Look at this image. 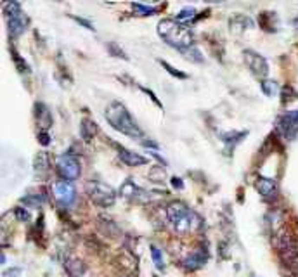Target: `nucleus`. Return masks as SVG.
<instances>
[{
	"label": "nucleus",
	"instance_id": "nucleus-1",
	"mask_svg": "<svg viewBox=\"0 0 298 277\" xmlns=\"http://www.w3.org/2000/svg\"><path fill=\"white\" fill-rule=\"evenodd\" d=\"M104 118H106L107 123L113 128L118 130L123 135L132 137V139H142L144 137V132L137 125V122L132 118V114L125 107V104L118 103V101L109 103V106L106 107V113H104Z\"/></svg>",
	"mask_w": 298,
	"mask_h": 277
},
{
	"label": "nucleus",
	"instance_id": "nucleus-2",
	"mask_svg": "<svg viewBox=\"0 0 298 277\" xmlns=\"http://www.w3.org/2000/svg\"><path fill=\"white\" fill-rule=\"evenodd\" d=\"M160 38H163L169 45L175 47L177 50H184L192 43V33L184 23H179L177 19H161L156 28Z\"/></svg>",
	"mask_w": 298,
	"mask_h": 277
},
{
	"label": "nucleus",
	"instance_id": "nucleus-3",
	"mask_svg": "<svg viewBox=\"0 0 298 277\" xmlns=\"http://www.w3.org/2000/svg\"><path fill=\"white\" fill-rule=\"evenodd\" d=\"M167 215H169L170 224L173 225L177 232L186 234V232H192L199 227V218L188 205H184L182 201H172L167 206Z\"/></svg>",
	"mask_w": 298,
	"mask_h": 277
},
{
	"label": "nucleus",
	"instance_id": "nucleus-4",
	"mask_svg": "<svg viewBox=\"0 0 298 277\" xmlns=\"http://www.w3.org/2000/svg\"><path fill=\"white\" fill-rule=\"evenodd\" d=\"M85 191H87L92 203H96V205L101 206V208H109V206H113L116 201L115 189L111 186H107V184L99 182V180H90V182H87Z\"/></svg>",
	"mask_w": 298,
	"mask_h": 277
},
{
	"label": "nucleus",
	"instance_id": "nucleus-5",
	"mask_svg": "<svg viewBox=\"0 0 298 277\" xmlns=\"http://www.w3.org/2000/svg\"><path fill=\"white\" fill-rule=\"evenodd\" d=\"M5 16L9 19V35L11 37H20L28 26V16L23 12L21 5L18 2H7L4 5Z\"/></svg>",
	"mask_w": 298,
	"mask_h": 277
},
{
	"label": "nucleus",
	"instance_id": "nucleus-6",
	"mask_svg": "<svg viewBox=\"0 0 298 277\" xmlns=\"http://www.w3.org/2000/svg\"><path fill=\"white\" fill-rule=\"evenodd\" d=\"M276 246H277V251L281 255L283 262L286 263L288 267L295 269L298 267V250L295 241L291 239V235L286 234V231H279L276 234Z\"/></svg>",
	"mask_w": 298,
	"mask_h": 277
},
{
	"label": "nucleus",
	"instance_id": "nucleus-7",
	"mask_svg": "<svg viewBox=\"0 0 298 277\" xmlns=\"http://www.w3.org/2000/svg\"><path fill=\"white\" fill-rule=\"evenodd\" d=\"M56 165H58V170L59 173L64 177V180H77L78 177H80V171H82V167H80V161H78L77 156L69 154V152H66V154H61L58 158V161H56Z\"/></svg>",
	"mask_w": 298,
	"mask_h": 277
},
{
	"label": "nucleus",
	"instance_id": "nucleus-8",
	"mask_svg": "<svg viewBox=\"0 0 298 277\" xmlns=\"http://www.w3.org/2000/svg\"><path fill=\"white\" fill-rule=\"evenodd\" d=\"M277 132L286 141H293L298 135V109L281 114L277 120Z\"/></svg>",
	"mask_w": 298,
	"mask_h": 277
},
{
	"label": "nucleus",
	"instance_id": "nucleus-9",
	"mask_svg": "<svg viewBox=\"0 0 298 277\" xmlns=\"http://www.w3.org/2000/svg\"><path fill=\"white\" fill-rule=\"evenodd\" d=\"M54 197L61 203L63 206H69L77 199V189L69 180H58L54 184Z\"/></svg>",
	"mask_w": 298,
	"mask_h": 277
},
{
	"label": "nucleus",
	"instance_id": "nucleus-10",
	"mask_svg": "<svg viewBox=\"0 0 298 277\" xmlns=\"http://www.w3.org/2000/svg\"><path fill=\"white\" fill-rule=\"evenodd\" d=\"M245 63L246 66L250 68V71L253 73L255 76H258V78H264V76H267L269 73V64L267 61H265L264 56H260L258 52H255V50H245Z\"/></svg>",
	"mask_w": 298,
	"mask_h": 277
},
{
	"label": "nucleus",
	"instance_id": "nucleus-11",
	"mask_svg": "<svg viewBox=\"0 0 298 277\" xmlns=\"http://www.w3.org/2000/svg\"><path fill=\"white\" fill-rule=\"evenodd\" d=\"M120 192H122L127 199H132V201H137V203L151 201V192H148V191L142 189L141 186H137L132 179H127L125 182L122 184Z\"/></svg>",
	"mask_w": 298,
	"mask_h": 277
},
{
	"label": "nucleus",
	"instance_id": "nucleus-12",
	"mask_svg": "<svg viewBox=\"0 0 298 277\" xmlns=\"http://www.w3.org/2000/svg\"><path fill=\"white\" fill-rule=\"evenodd\" d=\"M208 258V253L207 250H203V248H198V250H194L192 253H189L186 258H184V267L188 270H198L199 267L205 265V262H207Z\"/></svg>",
	"mask_w": 298,
	"mask_h": 277
},
{
	"label": "nucleus",
	"instance_id": "nucleus-13",
	"mask_svg": "<svg viewBox=\"0 0 298 277\" xmlns=\"http://www.w3.org/2000/svg\"><path fill=\"white\" fill-rule=\"evenodd\" d=\"M256 189L265 199H274L277 196V184H276L274 179H269V177H258Z\"/></svg>",
	"mask_w": 298,
	"mask_h": 277
},
{
	"label": "nucleus",
	"instance_id": "nucleus-14",
	"mask_svg": "<svg viewBox=\"0 0 298 277\" xmlns=\"http://www.w3.org/2000/svg\"><path fill=\"white\" fill-rule=\"evenodd\" d=\"M120 160L123 161L125 165L128 167H141V165H148V158L135 151H130V149H125V148H120Z\"/></svg>",
	"mask_w": 298,
	"mask_h": 277
},
{
	"label": "nucleus",
	"instance_id": "nucleus-15",
	"mask_svg": "<svg viewBox=\"0 0 298 277\" xmlns=\"http://www.w3.org/2000/svg\"><path fill=\"white\" fill-rule=\"evenodd\" d=\"M229 26H231V31L241 33V31L248 30V28H253V21L245 14H236L229 19Z\"/></svg>",
	"mask_w": 298,
	"mask_h": 277
},
{
	"label": "nucleus",
	"instance_id": "nucleus-16",
	"mask_svg": "<svg viewBox=\"0 0 298 277\" xmlns=\"http://www.w3.org/2000/svg\"><path fill=\"white\" fill-rule=\"evenodd\" d=\"M33 170H35V175H39L40 179H43L49 173V156H47L45 151L39 152V154L35 156Z\"/></svg>",
	"mask_w": 298,
	"mask_h": 277
},
{
	"label": "nucleus",
	"instance_id": "nucleus-17",
	"mask_svg": "<svg viewBox=\"0 0 298 277\" xmlns=\"http://www.w3.org/2000/svg\"><path fill=\"white\" fill-rule=\"evenodd\" d=\"M97 133V125L92 120H88V118H84L80 123V135L82 139H84L85 142H90L92 139H94V135Z\"/></svg>",
	"mask_w": 298,
	"mask_h": 277
},
{
	"label": "nucleus",
	"instance_id": "nucleus-18",
	"mask_svg": "<svg viewBox=\"0 0 298 277\" xmlns=\"http://www.w3.org/2000/svg\"><path fill=\"white\" fill-rule=\"evenodd\" d=\"M64 267H66V270H68V274L71 277H82V276H84V272H85L84 262H82V260H78V258H68L64 262Z\"/></svg>",
	"mask_w": 298,
	"mask_h": 277
},
{
	"label": "nucleus",
	"instance_id": "nucleus-19",
	"mask_svg": "<svg viewBox=\"0 0 298 277\" xmlns=\"http://www.w3.org/2000/svg\"><path fill=\"white\" fill-rule=\"evenodd\" d=\"M276 12H262V14L258 16V23L260 26L264 28V30L267 31H276L277 28H276Z\"/></svg>",
	"mask_w": 298,
	"mask_h": 277
},
{
	"label": "nucleus",
	"instance_id": "nucleus-20",
	"mask_svg": "<svg viewBox=\"0 0 298 277\" xmlns=\"http://www.w3.org/2000/svg\"><path fill=\"white\" fill-rule=\"evenodd\" d=\"M35 107H37V118H39V122L42 123L43 128H47V127L52 125V116H50L49 109H47L42 103H39Z\"/></svg>",
	"mask_w": 298,
	"mask_h": 277
},
{
	"label": "nucleus",
	"instance_id": "nucleus-21",
	"mask_svg": "<svg viewBox=\"0 0 298 277\" xmlns=\"http://www.w3.org/2000/svg\"><path fill=\"white\" fill-rule=\"evenodd\" d=\"M248 132H226V133H220V139L226 142L227 146H234L243 139Z\"/></svg>",
	"mask_w": 298,
	"mask_h": 277
},
{
	"label": "nucleus",
	"instance_id": "nucleus-22",
	"mask_svg": "<svg viewBox=\"0 0 298 277\" xmlns=\"http://www.w3.org/2000/svg\"><path fill=\"white\" fill-rule=\"evenodd\" d=\"M180 52H182V56L186 57V59H189V61H194V63H201L203 61L201 52H199V49L196 45L188 47V49L180 50Z\"/></svg>",
	"mask_w": 298,
	"mask_h": 277
},
{
	"label": "nucleus",
	"instance_id": "nucleus-23",
	"mask_svg": "<svg viewBox=\"0 0 298 277\" xmlns=\"http://www.w3.org/2000/svg\"><path fill=\"white\" fill-rule=\"evenodd\" d=\"M132 9L135 11V14L139 16H149V14H156L160 9L158 7H151V5H144V4H139V2H135V4H132Z\"/></svg>",
	"mask_w": 298,
	"mask_h": 277
},
{
	"label": "nucleus",
	"instance_id": "nucleus-24",
	"mask_svg": "<svg viewBox=\"0 0 298 277\" xmlns=\"http://www.w3.org/2000/svg\"><path fill=\"white\" fill-rule=\"evenodd\" d=\"M21 201L24 203V206H30V208H39V206H42V203L45 201V199H43V196H40V194H31V196L23 197Z\"/></svg>",
	"mask_w": 298,
	"mask_h": 277
},
{
	"label": "nucleus",
	"instance_id": "nucleus-25",
	"mask_svg": "<svg viewBox=\"0 0 298 277\" xmlns=\"http://www.w3.org/2000/svg\"><path fill=\"white\" fill-rule=\"evenodd\" d=\"M281 101H283V104H286V103H290V101H293V99H297L298 97V94L295 92V88L291 87V85H284L283 87V90H281Z\"/></svg>",
	"mask_w": 298,
	"mask_h": 277
},
{
	"label": "nucleus",
	"instance_id": "nucleus-26",
	"mask_svg": "<svg viewBox=\"0 0 298 277\" xmlns=\"http://www.w3.org/2000/svg\"><path fill=\"white\" fill-rule=\"evenodd\" d=\"M151 256H153V262H154V265H156V269L158 270H161L165 267V263H163V255H161V250L158 246H151Z\"/></svg>",
	"mask_w": 298,
	"mask_h": 277
},
{
	"label": "nucleus",
	"instance_id": "nucleus-27",
	"mask_svg": "<svg viewBox=\"0 0 298 277\" xmlns=\"http://www.w3.org/2000/svg\"><path fill=\"white\" fill-rule=\"evenodd\" d=\"M196 14V9L194 7H184L182 11L177 14V21L179 23H184V21H191Z\"/></svg>",
	"mask_w": 298,
	"mask_h": 277
},
{
	"label": "nucleus",
	"instance_id": "nucleus-28",
	"mask_svg": "<svg viewBox=\"0 0 298 277\" xmlns=\"http://www.w3.org/2000/svg\"><path fill=\"white\" fill-rule=\"evenodd\" d=\"M260 87H262L265 95H274L276 90H277V84H276L274 80H264L260 84Z\"/></svg>",
	"mask_w": 298,
	"mask_h": 277
},
{
	"label": "nucleus",
	"instance_id": "nucleus-29",
	"mask_svg": "<svg viewBox=\"0 0 298 277\" xmlns=\"http://www.w3.org/2000/svg\"><path fill=\"white\" fill-rule=\"evenodd\" d=\"M160 64L163 66V68L167 69V71H169L170 75L177 76V78H182V80H186V78H188V75H186V73H180V71H177V69L173 68V66H170L169 63H167V61H163V59H160Z\"/></svg>",
	"mask_w": 298,
	"mask_h": 277
},
{
	"label": "nucleus",
	"instance_id": "nucleus-30",
	"mask_svg": "<svg viewBox=\"0 0 298 277\" xmlns=\"http://www.w3.org/2000/svg\"><path fill=\"white\" fill-rule=\"evenodd\" d=\"M11 52H12V59H14V63H16V64H18V68H20V71H21V73H28V71H30V68H28V64L23 61V59H21V57H20V54L16 52L14 49H11Z\"/></svg>",
	"mask_w": 298,
	"mask_h": 277
},
{
	"label": "nucleus",
	"instance_id": "nucleus-31",
	"mask_svg": "<svg viewBox=\"0 0 298 277\" xmlns=\"http://www.w3.org/2000/svg\"><path fill=\"white\" fill-rule=\"evenodd\" d=\"M107 49H109V52L113 54L115 57H123V59H128V57H127V54L123 52V49H120V45L116 42H111L109 45H107Z\"/></svg>",
	"mask_w": 298,
	"mask_h": 277
},
{
	"label": "nucleus",
	"instance_id": "nucleus-32",
	"mask_svg": "<svg viewBox=\"0 0 298 277\" xmlns=\"http://www.w3.org/2000/svg\"><path fill=\"white\" fill-rule=\"evenodd\" d=\"M14 215L20 222H28V220H30V213H28V210L21 208V206H18V208L14 210Z\"/></svg>",
	"mask_w": 298,
	"mask_h": 277
},
{
	"label": "nucleus",
	"instance_id": "nucleus-33",
	"mask_svg": "<svg viewBox=\"0 0 298 277\" xmlns=\"http://www.w3.org/2000/svg\"><path fill=\"white\" fill-rule=\"evenodd\" d=\"M73 19H75V21H77V23L84 24V26L87 28V30H90V31H94V30H96V28H94V24H92L90 21H88V19H85V18H77V16H73Z\"/></svg>",
	"mask_w": 298,
	"mask_h": 277
},
{
	"label": "nucleus",
	"instance_id": "nucleus-34",
	"mask_svg": "<svg viewBox=\"0 0 298 277\" xmlns=\"http://www.w3.org/2000/svg\"><path fill=\"white\" fill-rule=\"evenodd\" d=\"M39 141H40V144H42V146H49L50 144V137H49V133H47L45 130H42V132L39 133Z\"/></svg>",
	"mask_w": 298,
	"mask_h": 277
},
{
	"label": "nucleus",
	"instance_id": "nucleus-35",
	"mask_svg": "<svg viewBox=\"0 0 298 277\" xmlns=\"http://www.w3.org/2000/svg\"><path fill=\"white\" fill-rule=\"evenodd\" d=\"M21 276V269L20 267H14L11 270H5L4 272V277H20Z\"/></svg>",
	"mask_w": 298,
	"mask_h": 277
},
{
	"label": "nucleus",
	"instance_id": "nucleus-36",
	"mask_svg": "<svg viewBox=\"0 0 298 277\" xmlns=\"http://www.w3.org/2000/svg\"><path fill=\"white\" fill-rule=\"evenodd\" d=\"M172 186L175 187V189H184L182 179H179V177H172Z\"/></svg>",
	"mask_w": 298,
	"mask_h": 277
},
{
	"label": "nucleus",
	"instance_id": "nucleus-37",
	"mask_svg": "<svg viewBox=\"0 0 298 277\" xmlns=\"http://www.w3.org/2000/svg\"><path fill=\"white\" fill-rule=\"evenodd\" d=\"M293 23H295V26H297V28H298V16H297V18H295V19H293Z\"/></svg>",
	"mask_w": 298,
	"mask_h": 277
}]
</instances>
